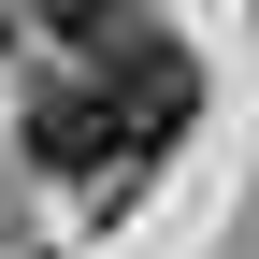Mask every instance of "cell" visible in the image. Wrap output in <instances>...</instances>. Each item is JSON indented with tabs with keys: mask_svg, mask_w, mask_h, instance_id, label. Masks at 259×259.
I'll use <instances>...</instances> for the list:
<instances>
[{
	"mask_svg": "<svg viewBox=\"0 0 259 259\" xmlns=\"http://www.w3.org/2000/svg\"><path fill=\"white\" fill-rule=\"evenodd\" d=\"M29 158H44V173H130L144 130H130L115 87H44V101H29Z\"/></svg>",
	"mask_w": 259,
	"mask_h": 259,
	"instance_id": "cell-1",
	"label": "cell"
}]
</instances>
